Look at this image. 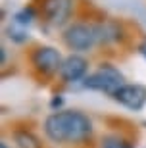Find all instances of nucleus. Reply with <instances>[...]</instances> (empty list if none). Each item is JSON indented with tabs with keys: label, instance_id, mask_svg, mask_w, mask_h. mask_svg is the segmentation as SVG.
Masks as SVG:
<instances>
[{
	"label": "nucleus",
	"instance_id": "2eb2a0df",
	"mask_svg": "<svg viewBox=\"0 0 146 148\" xmlns=\"http://www.w3.org/2000/svg\"><path fill=\"white\" fill-rule=\"evenodd\" d=\"M0 148H12V146H8L6 143H2V144H0Z\"/></svg>",
	"mask_w": 146,
	"mask_h": 148
},
{
	"label": "nucleus",
	"instance_id": "f8f14e48",
	"mask_svg": "<svg viewBox=\"0 0 146 148\" xmlns=\"http://www.w3.org/2000/svg\"><path fill=\"white\" fill-rule=\"evenodd\" d=\"M64 104V98H62V96H54V98H52V102H50V106H52V108H60V106Z\"/></svg>",
	"mask_w": 146,
	"mask_h": 148
},
{
	"label": "nucleus",
	"instance_id": "4468645a",
	"mask_svg": "<svg viewBox=\"0 0 146 148\" xmlns=\"http://www.w3.org/2000/svg\"><path fill=\"white\" fill-rule=\"evenodd\" d=\"M0 54H2V66H4V64H6V48H4V46L0 48Z\"/></svg>",
	"mask_w": 146,
	"mask_h": 148
},
{
	"label": "nucleus",
	"instance_id": "dca6fc26",
	"mask_svg": "<svg viewBox=\"0 0 146 148\" xmlns=\"http://www.w3.org/2000/svg\"><path fill=\"white\" fill-rule=\"evenodd\" d=\"M144 125H146V123H144Z\"/></svg>",
	"mask_w": 146,
	"mask_h": 148
},
{
	"label": "nucleus",
	"instance_id": "6e6552de",
	"mask_svg": "<svg viewBox=\"0 0 146 148\" xmlns=\"http://www.w3.org/2000/svg\"><path fill=\"white\" fill-rule=\"evenodd\" d=\"M14 140H16L17 148H42L40 138H38L35 133L27 131V129L16 131V133H14Z\"/></svg>",
	"mask_w": 146,
	"mask_h": 148
},
{
	"label": "nucleus",
	"instance_id": "9d476101",
	"mask_svg": "<svg viewBox=\"0 0 146 148\" xmlns=\"http://www.w3.org/2000/svg\"><path fill=\"white\" fill-rule=\"evenodd\" d=\"M35 17H37V10H35V6H25V8H21L19 12H16V16H14V23L21 25V27H27V25H31V23H33Z\"/></svg>",
	"mask_w": 146,
	"mask_h": 148
},
{
	"label": "nucleus",
	"instance_id": "f03ea898",
	"mask_svg": "<svg viewBox=\"0 0 146 148\" xmlns=\"http://www.w3.org/2000/svg\"><path fill=\"white\" fill-rule=\"evenodd\" d=\"M125 85V77L123 73L119 71L115 66L108 64V62H104L100 64L94 73L85 77V81H83V87L85 88H90V90H98V92H104V94H110V96H114V92L117 88H121Z\"/></svg>",
	"mask_w": 146,
	"mask_h": 148
},
{
	"label": "nucleus",
	"instance_id": "9b49d317",
	"mask_svg": "<svg viewBox=\"0 0 146 148\" xmlns=\"http://www.w3.org/2000/svg\"><path fill=\"white\" fill-rule=\"evenodd\" d=\"M6 33H8V37L14 40V42H25L29 38V33H27V29L21 27V25H17V23L12 21V25L8 29H6Z\"/></svg>",
	"mask_w": 146,
	"mask_h": 148
},
{
	"label": "nucleus",
	"instance_id": "39448f33",
	"mask_svg": "<svg viewBox=\"0 0 146 148\" xmlns=\"http://www.w3.org/2000/svg\"><path fill=\"white\" fill-rule=\"evenodd\" d=\"M112 98L129 110L141 112L146 104V87L141 83H125L123 87L114 92Z\"/></svg>",
	"mask_w": 146,
	"mask_h": 148
},
{
	"label": "nucleus",
	"instance_id": "1a4fd4ad",
	"mask_svg": "<svg viewBox=\"0 0 146 148\" xmlns=\"http://www.w3.org/2000/svg\"><path fill=\"white\" fill-rule=\"evenodd\" d=\"M100 148H135L129 138L121 135H104L100 140Z\"/></svg>",
	"mask_w": 146,
	"mask_h": 148
},
{
	"label": "nucleus",
	"instance_id": "ddd939ff",
	"mask_svg": "<svg viewBox=\"0 0 146 148\" xmlns=\"http://www.w3.org/2000/svg\"><path fill=\"white\" fill-rule=\"evenodd\" d=\"M138 52H141V54H142V56L146 58V42H142L141 46H138Z\"/></svg>",
	"mask_w": 146,
	"mask_h": 148
},
{
	"label": "nucleus",
	"instance_id": "7ed1b4c3",
	"mask_svg": "<svg viewBox=\"0 0 146 148\" xmlns=\"http://www.w3.org/2000/svg\"><path fill=\"white\" fill-rule=\"evenodd\" d=\"M64 38L65 46L75 52H85L90 50L94 44L98 42L96 35V25H88V23H69L64 29Z\"/></svg>",
	"mask_w": 146,
	"mask_h": 148
},
{
	"label": "nucleus",
	"instance_id": "423d86ee",
	"mask_svg": "<svg viewBox=\"0 0 146 148\" xmlns=\"http://www.w3.org/2000/svg\"><path fill=\"white\" fill-rule=\"evenodd\" d=\"M71 8H73V0H42V4L38 6L42 17L56 27H62L69 19Z\"/></svg>",
	"mask_w": 146,
	"mask_h": 148
},
{
	"label": "nucleus",
	"instance_id": "0eeeda50",
	"mask_svg": "<svg viewBox=\"0 0 146 148\" xmlns=\"http://www.w3.org/2000/svg\"><path fill=\"white\" fill-rule=\"evenodd\" d=\"M88 71V60L81 54H69L64 58V64L60 67V77L64 83H77L85 81Z\"/></svg>",
	"mask_w": 146,
	"mask_h": 148
},
{
	"label": "nucleus",
	"instance_id": "20e7f679",
	"mask_svg": "<svg viewBox=\"0 0 146 148\" xmlns=\"http://www.w3.org/2000/svg\"><path fill=\"white\" fill-rule=\"evenodd\" d=\"M62 64H64V58L60 54V50L54 46H38L31 54V66L42 75L60 73Z\"/></svg>",
	"mask_w": 146,
	"mask_h": 148
},
{
	"label": "nucleus",
	"instance_id": "f257e3e1",
	"mask_svg": "<svg viewBox=\"0 0 146 148\" xmlns=\"http://www.w3.org/2000/svg\"><path fill=\"white\" fill-rule=\"evenodd\" d=\"M44 133L52 143H83L92 135V121L79 110H58L44 119Z\"/></svg>",
	"mask_w": 146,
	"mask_h": 148
}]
</instances>
